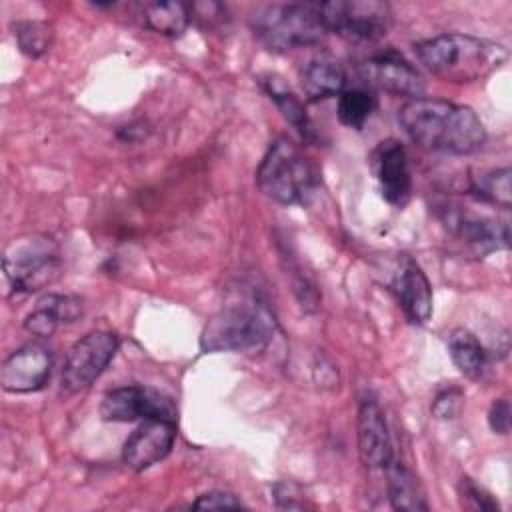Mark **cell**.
<instances>
[{"mask_svg":"<svg viewBox=\"0 0 512 512\" xmlns=\"http://www.w3.org/2000/svg\"><path fill=\"white\" fill-rule=\"evenodd\" d=\"M14 38L18 48L28 58H40L52 46V28L46 22L26 20L14 26Z\"/></svg>","mask_w":512,"mask_h":512,"instance_id":"cell-25","label":"cell"},{"mask_svg":"<svg viewBox=\"0 0 512 512\" xmlns=\"http://www.w3.org/2000/svg\"><path fill=\"white\" fill-rule=\"evenodd\" d=\"M376 110V98L366 88H344L338 94V120L354 130H360Z\"/></svg>","mask_w":512,"mask_h":512,"instance_id":"cell-24","label":"cell"},{"mask_svg":"<svg viewBox=\"0 0 512 512\" xmlns=\"http://www.w3.org/2000/svg\"><path fill=\"white\" fill-rule=\"evenodd\" d=\"M386 490L388 500L394 510L406 512H426L430 506L426 502L422 484L418 482L416 474L398 458H394L386 468Z\"/></svg>","mask_w":512,"mask_h":512,"instance_id":"cell-20","label":"cell"},{"mask_svg":"<svg viewBox=\"0 0 512 512\" xmlns=\"http://www.w3.org/2000/svg\"><path fill=\"white\" fill-rule=\"evenodd\" d=\"M420 64L436 78L468 84L488 76L508 60V48L470 34L446 32L414 46Z\"/></svg>","mask_w":512,"mask_h":512,"instance_id":"cell-2","label":"cell"},{"mask_svg":"<svg viewBox=\"0 0 512 512\" xmlns=\"http://www.w3.org/2000/svg\"><path fill=\"white\" fill-rule=\"evenodd\" d=\"M276 318L268 304L250 296L224 304L204 326L202 352H262L274 338Z\"/></svg>","mask_w":512,"mask_h":512,"instance_id":"cell-3","label":"cell"},{"mask_svg":"<svg viewBox=\"0 0 512 512\" xmlns=\"http://www.w3.org/2000/svg\"><path fill=\"white\" fill-rule=\"evenodd\" d=\"M390 290L394 292L404 316L412 324H426L430 320L432 286L416 260H412L410 256L400 258L390 282Z\"/></svg>","mask_w":512,"mask_h":512,"instance_id":"cell-16","label":"cell"},{"mask_svg":"<svg viewBox=\"0 0 512 512\" xmlns=\"http://www.w3.org/2000/svg\"><path fill=\"white\" fill-rule=\"evenodd\" d=\"M106 422H134L148 418L176 420L178 408L170 396L150 386H118L108 390L100 402Z\"/></svg>","mask_w":512,"mask_h":512,"instance_id":"cell-9","label":"cell"},{"mask_svg":"<svg viewBox=\"0 0 512 512\" xmlns=\"http://www.w3.org/2000/svg\"><path fill=\"white\" fill-rule=\"evenodd\" d=\"M360 72L370 86L384 92L408 96L410 100L424 94V80L420 72L392 48L366 58L360 66Z\"/></svg>","mask_w":512,"mask_h":512,"instance_id":"cell-13","label":"cell"},{"mask_svg":"<svg viewBox=\"0 0 512 512\" xmlns=\"http://www.w3.org/2000/svg\"><path fill=\"white\" fill-rule=\"evenodd\" d=\"M458 492H460L462 506H466L470 510H480V512L498 510V502L482 486H478L474 480H470L468 476H462V480L458 484Z\"/></svg>","mask_w":512,"mask_h":512,"instance_id":"cell-26","label":"cell"},{"mask_svg":"<svg viewBox=\"0 0 512 512\" xmlns=\"http://www.w3.org/2000/svg\"><path fill=\"white\" fill-rule=\"evenodd\" d=\"M300 84L310 102H320L346 88V70L334 56L320 54L300 68Z\"/></svg>","mask_w":512,"mask_h":512,"instance_id":"cell-18","label":"cell"},{"mask_svg":"<svg viewBox=\"0 0 512 512\" xmlns=\"http://www.w3.org/2000/svg\"><path fill=\"white\" fill-rule=\"evenodd\" d=\"M440 218L448 234L474 256L482 258L510 244V226L506 220L480 216L456 206H444Z\"/></svg>","mask_w":512,"mask_h":512,"instance_id":"cell-10","label":"cell"},{"mask_svg":"<svg viewBox=\"0 0 512 512\" xmlns=\"http://www.w3.org/2000/svg\"><path fill=\"white\" fill-rule=\"evenodd\" d=\"M140 16L142 22L148 30L168 36V38H178L184 34V30L190 24V4L184 2H144L140 6Z\"/></svg>","mask_w":512,"mask_h":512,"instance_id":"cell-22","label":"cell"},{"mask_svg":"<svg viewBox=\"0 0 512 512\" xmlns=\"http://www.w3.org/2000/svg\"><path fill=\"white\" fill-rule=\"evenodd\" d=\"M260 84L264 88V92L268 94V98L276 104V108L280 110V114L286 118V122L292 124V128L298 132V136L302 138V142L308 144H316L320 140L304 102L290 90V86H286L282 82L280 76L276 74H266L260 78Z\"/></svg>","mask_w":512,"mask_h":512,"instance_id":"cell-19","label":"cell"},{"mask_svg":"<svg viewBox=\"0 0 512 512\" xmlns=\"http://www.w3.org/2000/svg\"><path fill=\"white\" fill-rule=\"evenodd\" d=\"M510 176H512V172L508 166L482 172L472 178L468 194L484 204H492V206H500V208L508 210L512 206Z\"/></svg>","mask_w":512,"mask_h":512,"instance_id":"cell-23","label":"cell"},{"mask_svg":"<svg viewBox=\"0 0 512 512\" xmlns=\"http://www.w3.org/2000/svg\"><path fill=\"white\" fill-rule=\"evenodd\" d=\"M178 426L176 420L164 418H148L128 436L122 448V462L134 470L142 472L160 460H164L174 442H176Z\"/></svg>","mask_w":512,"mask_h":512,"instance_id":"cell-14","label":"cell"},{"mask_svg":"<svg viewBox=\"0 0 512 512\" xmlns=\"http://www.w3.org/2000/svg\"><path fill=\"white\" fill-rule=\"evenodd\" d=\"M488 424L494 434H508L510 430V404L506 398H498L490 404Z\"/></svg>","mask_w":512,"mask_h":512,"instance_id":"cell-29","label":"cell"},{"mask_svg":"<svg viewBox=\"0 0 512 512\" xmlns=\"http://www.w3.org/2000/svg\"><path fill=\"white\" fill-rule=\"evenodd\" d=\"M192 508H202V510H214V508H244L242 500L238 496H234L232 492H224V490H210L200 494L194 502Z\"/></svg>","mask_w":512,"mask_h":512,"instance_id":"cell-28","label":"cell"},{"mask_svg":"<svg viewBox=\"0 0 512 512\" xmlns=\"http://www.w3.org/2000/svg\"><path fill=\"white\" fill-rule=\"evenodd\" d=\"M256 184L264 196L282 206L308 204L320 186L314 162L286 136L276 138L256 168Z\"/></svg>","mask_w":512,"mask_h":512,"instance_id":"cell-4","label":"cell"},{"mask_svg":"<svg viewBox=\"0 0 512 512\" xmlns=\"http://www.w3.org/2000/svg\"><path fill=\"white\" fill-rule=\"evenodd\" d=\"M2 270L16 294H32L52 284L62 270L56 242L46 234H24L8 242Z\"/></svg>","mask_w":512,"mask_h":512,"instance_id":"cell-6","label":"cell"},{"mask_svg":"<svg viewBox=\"0 0 512 512\" xmlns=\"http://www.w3.org/2000/svg\"><path fill=\"white\" fill-rule=\"evenodd\" d=\"M84 312L82 298L72 294H46L24 318V328L40 338L52 336L60 326L76 322Z\"/></svg>","mask_w":512,"mask_h":512,"instance_id":"cell-17","label":"cell"},{"mask_svg":"<svg viewBox=\"0 0 512 512\" xmlns=\"http://www.w3.org/2000/svg\"><path fill=\"white\" fill-rule=\"evenodd\" d=\"M464 400V392L456 386H448L440 390L432 402V414L440 420H450L458 414Z\"/></svg>","mask_w":512,"mask_h":512,"instance_id":"cell-27","label":"cell"},{"mask_svg":"<svg viewBox=\"0 0 512 512\" xmlns=\"http://www.w3.org/2000/svg\"><path fill=\"white\" fill-rule=\"evenodd\" d=\"M254 36L272 52H288L318 44L326 30L320 2H280L254 12Z\"/></svg>","mask_w":512,"mask_h":512,"instance_id":"cell-5","label":"cell"},{"mask_svg":"<svg viewBox=\"0 0 512 512\" xmlns=\"http://www.w3.org/2000/svg\"><path fill=\"white\" fill-rule=\"evenodd\" d=\"M118 346V336L110 330H92L76 340L60 370V390L70 396L90 388L108 368Z\"/></svg>","mask_w":512,"mask_h":512,"instance_id":"cell-8","label":"cell"},{"mask_svg":"<svg viewBox=\"0 0 512 512\" xmlns=\"http://www.w3.org/2000/svg\"><path fill=\"white\" fill-rule=\"evenodd\" d=\"M448 354L454 366L460 374H464L470 380H480L486 372L488 354L480 340L466 328H454L450 330L448 338Z\"/></svg>","mask_w":512,"mask_h":512,"instance_id":"cell-21","label":"cell"},{"mask_svg":"<svg viewBox=\"0 0 512 512\" xmlns=\"http://www.w3.org/2000/svg\"><path fill=\"white\" fill-rule=\"evenodd\" d=\"M54 354L42 342H28L16 348L0 366V384L12 394L42 390L52 374Z\"/></svg>","mask_w":512,"mask_h":512,"instance_id":"cell-11","label":"cell"},{"mask_svg":"<svg viewBox=\"0 0 512 512\" xmlns=\"http://www.w3.org/2000/svg\"><path fill=\"white\" fill-rule=\"evenodd\" d=\"M358 456L368 470H382L396 458L384 410L374 398H364L356 418Z\"/></svg>","mask_w":512,"mask_h":512,"instance_id":"cell-15","label":"cell"},{"mask_svg":"<svg viewBox=\"0 0 512 512\" xmlns=\"http://www.w3.org/2000/svg\"><path fill=\"white\" fill-rule=\"evenodd\" d=\"M370 168L376 176L382 198L392 206H404L412 194V172L404 146L386 138L370 152Z\"/></svg>","mask_w":512,"mask_h":512,"instance_id":"cell-12","label":"cell"},{"mask_svg":"<svg viewBox=\"0 0 512 512\" xmlns=\"http://www.w3.org/2000/svg\"><path fill=\"white\" fill-rule=\"evenodd\" d=\"M328 32L348 42H376L392 26V8L382 0H332L320 2Z\"/></svg>","mask_w":512,"mask_h":512,"instance_id":"cell-7","label":"cell"},{"mask_svg":"<svg viewBox=\"0 0 512 512\" xmlns=\"http://www.w3.org/2000/svg\"><path fill=\"white\" fill-rule=\"evenodd\" d=\"M404 134L424 150L466 156L486 142V128L478 114L464 104L442 98H412L400 112Z\"/></svg>","mask_w":512,"mask_h":512,"instance_id":"cell-1","label":"cell"}]
</instances>
